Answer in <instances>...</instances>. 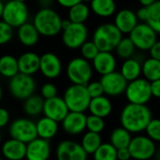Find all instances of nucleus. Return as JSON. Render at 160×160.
Listing matches in <instances>:
<instances>
[{
    "instance_id": "1",
    "label": "nucleus",
    "mask_w": 160,
    "mask_h": 160,
    "mask_svg": "<svg viewBox=\"0 0 160 160\" xmlns=\"http://www.w3.org/2000/svg\"><path fill=\"white\" fill-rule=\"evenodd\" d=\"M152 118V112L147 105L128 103L122 109L120 123L121 127L129 133L139 134L144 131Z\"/></svg>"
},
{
    "instance_id": "2",
    "label": "nucleus",
    "mask_w": 160,
    "mask_h": 160,
    "mask_svg": "<svg viewBox=\"0 0 160 160\" xmlns=\"http://www.w3.org/2000/svg\"><path fill=\"white\" fill-rule=\"evenodd\" d=\"M62 18L52 8H40L33 18V25L38 32L39 36L54 37L61 31Z\"/></svg>"
},
{
    "instance_id": "3",
    "label": "nucleus",
    "mask_w": 160,
    "mask_h": 160,
    "mask_svg": "<svg viewBox=\"0 0 160 160\" xmlns=\"http://www.w3.org/2000/svg\"><path fill=\"white\" fill-rule=\"evenodd\" d=\"M122 38L123 35L113 23L106 22L96 28L92 41L96 44L99 52H112Z\"/></svg>"
},
{
    "instance_id": "4",
    "label": "nucleus",
    "mask_w": 160,
    "mask_h": 160,
    "mask_svg": "<svg viewBox=\"0 0 160 160\" xmlns=\"http://www.w3.org/2000/svg\"><path fill=\"white\" fill-rule=\"evenodd\" d=\"M66 73L72 84L86 85L91 82L93 68L89 61L82 57H75L68 63Z\"/></svg>"
},
{
    "instance_id": "5",
    "label": "nucleus",
    "mask_w": 160,
    "mask_h": 160,
    "mask_svg": "<svg viewBox=\"0 0 160 160\" xmlns=\"http://www.w3.org/2000/svg\"><path fill=\"white\" fill-rule=\"evenodd\" d=\"M63 99L69 112H85L88 110L91 98L85 85L71 84L66 89Z\"/></svg>"
},
{
    "instance_id": "6",
    "label": "nucleus",
    "mask_w": 160,
    "mask_h": 160,
    "mask_svg": "<svg viewBox=\"0 0 160 160\" xmlns=\"http://www.w3.org/2000/svg\"><path fill=\"white\" fill-rule=\"evenodd\" d=\"M28 18L29 10L25 3L9 0L4 4L1 20L12 28H18L27 22Z\"/></svg>"
},
{
    "instance_id": "7",
    "label": "nucleus",
    "mask_w": 160,
    "mask_h": 160,
    "mask_svg": "<svg viewBox=\"0 0 160 160\" xmlns=\"http://www.w3.org/2000/svg\"><path fill=\"white\" fill-rule=\"evenodd\" d=\"M125 95L128 103L146 105L152 98L150 82L141 77L128 82L125 90Z\"/></svg>"
},
{
    "instance_id": "8",
    "label": "nucleus",
    "mask_w": 160,
    "mask_h": 160,
    "mask_svg": "<svg viewBox=\"0 0 160 160\" xmlns=\"http://www.w3.org/2000/svg\"><path fill=\"white\" fill-rule=\"evenodd\" d=\"M128 148L133 160H150L157 153L156 142L146 135L132 137Z\"/></svg>"
},
{
    "instance_id": "9",
    "label": "nucleus",
    "mask_w": 160,
    "mask_h": 160,
    "mask_svg": "<svg viewBox=\"0 0 160 160\" xmlns=\"http://www.w3.org/2000/svg\"><path fill=\"white\" fill-rule=\"evenodd\" d=\"M36 82L30 75L18 73L9 79L8 90L13 98L19 100H24L34 95L36 91Z\"/></svg>"
},
{
    "instance_id": "10",
    "label": "nucleus",
    "mask_w": 160,
    "mask_h": 160,
    "mask_svg": "<svg viewBox=\"0 0 160 160\" xmlns=\"http://www.w3.org/2000/svg\"><path fill=\"white\" fill-rule=\"evenodd\" d=\"M128 38L132 41L135 49L149 51V49L158 41V33H156L147 23L141 22L129 33Z\"/></svg>"
},
{
    "instance_id": "11",
    "label": "nucleus",
    "mask_w": 160,
    "mask_h": 160,
    "mask_svg": "<svg viewBox=\"0 0 160 160\" xmlns=\"http://www.w3.org/2000/svg\"><path fill=\"white\" fill-rule=\"evenodd\" d=\"M8 134L11 139L25 144L38 138L36 124L28 118H18L12 121L8 128Z\"/></svg>"
},
{
    "instance_id": "12",
    "label": "nucleus",
    "mask_w": 160,
    "mask_h": 160,
    "mask_svg": "<svg viewBox=\"0 0 160 160\" xmlns=\"http://www.w3.org/2000/svg\"><path fill=\"white\" fill-rule=\"evenodd\" d=\"M61 32L63 44L71 50L80 49L88 38V29L84 23L71 22Z\"/></svg>"
},
{
    "instance_id": "13",
    "label": "nucleus",
    "mask_w": 160,
    "mask_h": 160,
    "mask_svg": "<svg viewBox=\"0 0 160 160\" xmlns=\"http://www.w3.org/2000/svg\"><path fill=\"white\" fill-rule=\"evenodd\" d=\"M99 82L102 85L104 95L109 97H117L125 93L128 82L119 71H112L101 76Z\"/></svg>"
},
{
    "instance_id": "14",
    "label": "nucleus",
    "mask_w": 160,
    "mask_h": 160,
    "mask_svg": "<svg viewBox=\"0 0 160 160\" xmlns=\"http://www.w3.org/2000/svg\"><path fill=\"white\" fill-rule=\"evenodd\" d=\"M55 155L57 160H87L88 157L79 142L70 140L60 142Z\"/></svg>"
},
{
    "instance_id": "15",
    "label": "nucleus",
    "mask_w": 160,
    "mask_h": 160,
    "mask_svg": "<svg viewBox=\"0 0 160 160\" xmlns=\"http://www.w3.org/2000/svg\"><path fill=\"white\" fill-rule=\"evenodd\" d=\"M38 71L47 79H56L62 72V62L55 53L45 52L39 56Z\"/></svg>"
},
{
    "instance_id": "16",
    "label": "nucleus",
    "mask_w": 160,
    "mask_h": 160,
    "mask_svg": "<svg viewBox=\"0 0 160 160\" xmlns=\"http://www.w3.org/2000/svg\"><path fill=\"white\" fill-rule=\"evenodd\" d=\"M68 112L69 111L63 98L56 96L49 99H44L42 113L45 117H48L57 123H60L68 113Z\"/></svg>"
},
{
    "instance_id": "17",
    "label": "nucleus",
    "mask_w": 160,
    "mask_h": 160,
    "mask_svg": "<svg viewBox=\"0 0 160 160\" xmlns=\"http://www.w3.org/2000/svg\"><path fill=\"white\" fill-rule=\"evenodd\" d=\"M61 123L62 128L67 134L76 136L86 129V115L84 112H68Z\"/></svg>"
},
{
    "instance_id": "18",
    "label": "nucleus",
    "mask_w": 160,
    "mask_h": 160,
    "mask_svg": "<svg viewBox=\"0 0 160 160\" xmlns=\"http://www.w3.org/2000/svg\"><path fill=\"white\" fill-rule=\"evenodd\" d=\"M52 149L49 141L36 138L26 143L25 159L26 160H49Z\"/></svg>"
},
{
    "instance_id": "19",
    "label": "nucleus",
    "mask_w": 160,
    "mask_h": 160,
    "mask_svg": "<svg viewBox=\"0 0 160 160\" xmlns=\"http://www.w3.org/2000/svg\"><path fill=\"white\" fill-rule=\"evenodd\" d=\"M92 68L100 76L115 71L117 61L112 52H99L92 60Z\"/></svg>"
},
{
    "instance_id": "20",
    "label": "nucleus",
    "mask_w": 160,
    "mask_h": 160,
    "mask_svg": "<svg viewBox=\"0 0 160 160\" xmlns=\"http://www.w3.org/2000/svg\"><path fill=\"white\" fill-rule=\"evenodd\" d=\"M136 13L128 8L119 10L114 17L113 24L121 32V34H129L139 23Z\"/></svg>"
},
{
    "instance_id": "21",
    "label": "nucleus",
    "mask_w": 160,
    "mask_h": 160,
    "mask_svg": "<svg viewBox=\"0 0 160 160\" xmlns=\"http://www.w3.org/2000/svg\"><path fill=\"white\" fill-rule=\"evenodd\" d=\"M26 144L14 139H8L3 142L1 152L7 160H23L25 158Z\"/></svg>"
},
{
    "instance_id": "22",
    "label": "nucleus",
    "mask_w": 160,
    "mask_h": 160,
    "mask_svg": "<svg viewBox=\"0 0 160 160\" xmlns=\"http://www.w3.org/2000/svg\"><path fill=\"white\" fill-rule=\"evenodd\" d=\"M19 72L33 76L39 70V55L33 52H26L17 59Z\"/></svg>"
},
{
    "instance_id": "23",
    "label": "nucleus",
    "mask_w": 160,
    "mask_h": 160,
    "mask_svg": "<svg viewBox=\"0 0 160 160\" xmlns=\"http://www.w3.org/2000/svg\"><path fill=\"white\" fill-rule=\"evenodd\" d=\"M90 114L98 116L100 118H106L110 116L112 112V104L110 98L106 96H100L98 98H91L88 106Z\"/></svg>"
},
{
    "instance_id": "24",
    "label": "nucleus",
    "mask_w": 160,
    "mask_h": 160,
    "mask_svg": "<svg viewBox=\"0 0 160 160\" xmlns=\"http://www.w3.org/2000/svg\"><path fill=\"white\" fill-rule=\"evenodd\" d=\"M36 124V130L38 138L50 141L54 138L59 130V125L54 120H52L48 117H41L38 120Z\"/></svg>"
},
{
    "instance_id": "25",
    "label": "nucleus",
    "mask_w": 160,
    "mask_h": 160,
    "mask_svg": "<svg viewBox=\"0 0 160 160\" xmlns=\"http://www.w3.org/2000/svg\"><path fill=\"white\" fill-rule=\"evenodd\" d=\"M17 37L20 42L25 47H33L35 46L38 39L39 34L33 25L32 22H25L18 27L17 29Z\"/></svg>"
},
{
    "instance_id": "26",
    "label": "nucleus",
    "mask_w": 160,
    "mask_h": 160,
    "mask_svg": "<svg viewBox=\"0 0 160 160\" xmlns=\"http://www.w3.org/2000/svg\"><path fill=\"white\" fill-rule=\"evenodd\" d=\"M90 9L98 17L109 18L116 12V2L115 0H92Z\"/></svg>"
},
{
    "instance_id": "27",
    "label": "nucleus",
    "mask_w": 160,
    "mask_h": 160,
    "mask_svg": "<svg viewBox=\"0 0 160 160\" xmlns=\"http://www.w3.org/2000/svg\"><path fill=\"white\" fill-rule=\"evenodd\" d=\"M119 72L128 82L134 81L142 75V64L139 60L130 57L123 62Z\"/></svg>"
},
{
    "instance_id": "28",
    "label": "nucleus",
    "mask_w": 160,
    "mask_h": 160,
    "mask_svg": "<svg viewBox=\"0 0 160 160\" xmlns=\"http://www.w3.org/2000/svg\"><path fill=\"white\" fill-rule=\"evenodd\" d=\"M132 139V134L126 130L124 128H114L110 135V143L116 149L128 148L130 141Z\"/></svg>"
},
{
    "instance_id": "29",
    "label": "nucleus",
    "mask_w": 160,
    "mask_h": 160,
    "mask_svg": "<svg viewBox=\"0 0 160 160\" xmlns=\"http://www.w3.org/2000/svg\"><path fill=\"white\" fill-rule=\"evenodd\" d=\"M90 15V8L87 4L81 2L68 8V20L74 23H84Z\"/></svg>"
},
{
    "instance_id": "30",
    "label": "nucleus",
    "mask_w": 160,
    "mask_h": 160,
    "mask_svg": "<svg viewBox=\"0 0 160 160\" xmlns=\"http://www.w3.org/2000/svg\"><path fill=\"white\" fill-rule=\"evenodd\" d=\"M142 75L148 82L160 80V61L153 58L146 59L142 64Z\"/></svg>"
},
{
    "instance_id": "31",
    "label": "nucleus",
    "mask_w": 160,
    "mask_h": 160,
    "mask_svg": "<svg viewBox=\"0 0 160 160\" xmlns=\"http://www.w3.org/2000/svg\"><path fill=\"white\" fill-rule=\"evenodd\" d=\"M19 73L17 58L12 55L5 54L0 57V75L10 79Z\"/></svg>"
},
{
    "instance_id": "32",
    "label": "nucleus",
    "mask_w": 160,
    "mask_h": 160,
    "mask_svg": "<svg viewBox=\"0 0 160 160\" xmlns=\"http://www.w3.org/2000/svg\"><path fill=\"white\" fill-rule=\"evenodd\" d=\"M44 99L38 95H32L26 99L23 100L22 109L25 114L31 117H35L39 115L42 112Z\"/></svg>"
},
{
    "instance_id": "33",
    "label": "nucleus",
    "mask_w": 160,
    "mask_h": 160,
    "mask_svg": "<svg viewBox=\"0 0 160 160\" xmlns=\"http://www.w3.org/2000/svg\"><path fill=\"white\" fill-rule=\"evenodd\" d=\"M102 143L101 135L98 133H94L87 131L83 134L82 141L80 142L82 149L85 151L87 155H93L96 150L100 146Z\"/></svg>"
},
{
    "instance_id": "34",
    "label": "nucleus",
    "mask_w": 160,
    "mask_h": 160,
    "mask_svg": "<svg viewBox=\"0 0 160 160\" xmlns=\"http://www.w3.org/2000/svg\"><path fill=\"white\" fill-rule=\"evenodd\" d=\"M147 16L145 23H147L156 33H160V2L157 1L146 7Z\"/></svg>"
},
{
    "instance_id": "35",
    "label": "nucleus",
    "mask_w": 160,
    "mask_h": 160,
    "mask_svg": "<svg viewBox=\"0 0 160 160\" xmlns=\"http://www.w3.org/2000/svg\"><path fill=\"white\" fill-rule=\"evenodd\" d=\"M116 149L110 142H102L93 154L94 160H117Z\"/></svg>"
},
{
    "instance_id": "36",
    "label": "nucleus",
    "mask_w": 160,
    "mask_h": 160,
    "mask_svg": "<svg viewBox=\"0 0 160 160\" xmlns=\"http://www.w3.org/2000/svg\"><path fill=\"white\" fill-rule=\"evenodd\" d=\"M114 50L120 58L126 60L133 55L135 52V47L129 38H122Z\"/></svg>"
},
{
    "instance_id": "37",
    "label": "nucleus",
    "mask_w": 160,
    "mask_h": 160,
    "mask_svg": "<svg viewBox=\"0 0 160 160\" xmlns=\"http://www.w3.org/2000/svg\"><path fill=\"white\" fill-rule=\"evenodd\" d=\"M105 128V122L103 118L96 115H86V129L90 132L100 134Z\"/></svg>"
},
{
    "instance_id": "38",
    "label": "nucleus",
    "mask_w": 160,
    "mask_h": 160,
    "mask_svg": "<svg viewBox=\"0 0 160 160\" xmlns=\"http://www.w3.org/2000/svg\"><path fill=\"white\" fill-rule=\"evenodd\" d=\"M80 50H81L82 57L87 61H92L97 56V54L99 52L98 47L92 40H86L80 47Z\"/></svg>"
},
{
    "instance_id": "39",
    "label": "nucleus",
    "mask_w": 160,
    "mask_h": 160,
    "mask_svg": "<svg viewBox=\"0 0 160 160\" xmlns=\"http://www.w3.org/2000/svg\"><path fill=\"white\" fill-rule=\"evenodd\" d=\"M144 131L146 132V136L150 138L155 142H158L160 141V121L158 118H152L151 121L146 126Z\"/></svg>"
},
{
    "instance_id": "40",
    "label": "nucleus",
    "mask_w": 160,
    "mask_h": 160,
    "mask_svg": "<svg viewBox=\"0 0 160 160\" xmlns=\"http://www.w3.org/2000/svg\"><path fill=\"white\" fill-rule=\"evenodd\" d=\"M13 37V28L0 20V45L8 43Z\"/></svg>"
},
{
    "instance_id": "41",
    "label": "nucleus",
    "mask_w": 160,
    "mask_h": 160,
    "mask_svg": "<svg viewBox=\"0 0 160 160\" xmlns=\"http://www.w3.org/2000/svg\"><path fill=\"white\" fill-rule=\"evenodd\" d=\"M85 87H86L87 93H88V95H89V97L91 98H98V97H100V96L104 95V91H103L102 85L99 82V81L89 82L85 85Z\"/></svg>"
},
{
    "instance_id": "42",
    "label": "nucleus",
    "mask_w": 160,
    "mask_h": 160,
    "mask_svg": "<svg viewBox=\"0 0 160 160\" xmlns=\"http://www.w3.org/2000/svg\"><path fill=\"white\" fill-rule=\"evenodd\" d=\"M41 98L43 99H49L57 96V87L52 82H46L40 89Z\"/></svg>"
},
{
    "instance_id": "43",
    "label": "nucleus",
    "mask_w": 160,
    "mask_h": 160,
    "mask_svg": "<svg viewBox=\"0 0 160 160\" xmlns=\"http://www.w3.org/2000/svg\"><path fill=\"white\" fill-rule=\"evenodd\" d=\"M10 119L9 112L7 109L0 107V129L2 128H5L7 125H8Z\"/></svg>"
},
{
    "instance_id": "44",
    "label": "nucleus",
    "mask_w": 160,
    "mask_h": 160,
    "mask_svg": "<svg viewBox=\"0 0 160 160\" xmlns=\"http://www.w3.org/2000/svg\"><path fill=\"white\" fill-rule=\"evenodd\" d=\"M150 90H151L152 98H160V80L150 82Z\"/></svg>"
},
{
    "instance_id": "45",
    "label": "nucleus",
    "mask_w": 160,
    "mask_h": 160,
    "mask_svg": "<svg viewBox=\"0 0 160 160\" xmlns=\"http://www.w3.org/2000/svg\"><path fill=\"white\" fill-rule=\"evenodd\" d=\"M149 53L151 58L160 61V42L158 40L149 49Z\"/></svg>"
},
{
    "instance_id": "46",
    "label": "nucleus",
    "mask_w": 160,
    "mask_h": 160,
    "mask_svg": "<svg viewBox=\"0 0 160 160\" xmlns=\"http://www.w3.org/2000/svg\"><path fill=\"white\" fill-rule=\"evenodd\" d=\"M116 158L117 160H130V153L128 151V148H122L118 149L116 151Z\"/></svg>"
},
{
    "instance_id": "47",
    "label": "nucleus",
    "mask_w": 160,
    "mask_h": 160,
    "mask_svg": "<svg viewBox=\"0 0 160 160\" xmlns=\"http://www.w3.org/2000/svg\"><path fill=\"white\" fill-rule=\"evenodd\" d=\"M58 5L65 8H70L71 7L75 6L78 3H81L82 0H56Z\"/></svg>"
},
{
    "instance_id": "48",
    "label": "nucleus",
    "mask_w": 160,
    "mask_h": 160,
    "mask_svg": "<svg viewBox=\"0 0 160 160\" xmlns=\"http://www.w3.org/2000/svg\"><path fill=\"white\" fill-rule=\"evenodd\" d=\"M135 13H136V16H137L138 20L142 21V22H145L146 16H147V8H146V7H142V8H139L138 11L135 12Z\"/></svg>"
},
{
    "instance_id": "49",
    "label": "nucleus",
    "mask_w": 160,
    "mask_h": 160,
    "mask_svg": "<svg viewBox=\"0 0 160 160\" xmlns=\"http://www.w3.org/2000/svg\"><path fill=\"white\" fill-rule=\"evenodd\" d=\"M52 3H53V0H38V5L40 7V8H51Z\"/></svg>"
},
{
    "instance_id": "50",
    "label": "nucleus",
    "mask_w": 160,
    "mask_h": 160,
    "mask_svg": "<svg viewBox=\"0 0 160 160\" xmlns=\"http://www.w3.org/2000/svg\"><path fill=\"white\" fill-rule=\"evenodd\" d=\"M157 1H158V0H139V2L141 3V5L142 7H148V6H150L151 4H153V3H155Z\"/></svg>"
},
{
    "instance_id": "51",
    "label": "nucleus",
    "mask_w": 160,
    "mask_h": 160,
    "mask_svg": "<svg viewBox=\"0 0 160 160\" xmlns=\"http://www.w3.org/2000/svg\"><path fill=\"white\" fill-rule=\"evenodd\" d=\"M3 8H4V3L2 2V0H0V20H1V18H2Z\"/></svg>"
},
{
    "instance_id": "52",
    "label": "nucleus",
    "mask_w": 160,
    "mask_h": 160,
    "mask_svg": "<svg viewBox=\"0 0 160 160\" xmlns=\"http://www.w3.org/2000/svg\"><path fill=\"white\" fill-rule=\"evenodd\" d=\"M2 98H3V89H2V86L0 84V102L2 100Z\"/></svg>"
},
{
    "instance_id": "53",
    "label": "nucleus",
    "mask_w": 160,
    "mask_h": 160,
    "mask_svg": "<svg viewBox=\"0 0 160 160\" xmlns=\"http://www.w3.org/2000/svg\"><path fill=\"white\" fill-rule=\"evenodd\" d=\"M91 1H92V0H82V2H83V3H85V4H86V3H90Z\"/></svg>"
},
{
    "instance_id": "54",
    "label": "nucleus",
    "mask_w": 160,
    "mask_h": 160,
    "mask_svg": "<svg viewBox=\"0 0 160 160\" xmlns=\"http://www.w3.org/2000/svg\"><path fill=\"white\" fill-rule=\"evenodd\" d=\"M14 1H17V2H22V3H25L27 0H14Z\"/></svg>"
},
{
    "instance_id": "55",
    "label": "nucleus",
    "mask_w": 160,
    "mask_h": 160,
    "mask_svg": "<svg viewBox=\"0 0 160 160\" xmlns=\"http://www.w3.org/2000/svg\"><path fill=\"white\" fill-rule=\"evenodd\" d=\"M2 142V133H1V130H0V144Z\"/></svg>"
},
{
    "instance_id": "56",
    "label": "nucleus",
    "mask_w": 160,
    "mask_h": 160,
    "mask_svg": "<svg viewBox=\"0 0 160 160\" xmlns=\"http://www.w3.org/2000/svg\"><path fill=\"white\" fill-rule=\"evenodd\" d=\"M0 160H3V158H1V157H0Z\"/></svg>"
},
{
    "instance_id": "57",
    "label": "nucleus",
    "mask_w": 160,
    "mask_h": 160,
    "mask_svg": "<svg viewBox=\"0 0 160 160\" xmlns=\"http://www.w3.org/2000/svg\"><path fill=\"white\" fill-rule=\"evenodd\" d=\"M130 160H133V159H130Z\"/></svg>"
}]
</instances>
